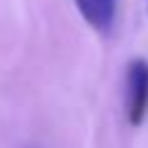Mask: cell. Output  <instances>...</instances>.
<instances>
[{
  "label": "cell",
  "mask_w": 148,
  "mask_h": 148,
  "mask_svg": "<svg viewBox=\"0 0 148 148\" xmlns=\"http://www.w3.org/2000/svg\"><path fill=\"white\" fill-rule=\"evenodd\" d=\"M125 117L130 127H140L148 117V60L143 57L125 68Z\"/></svg>",
  "instance_id": "1"
},
{
  "label": "cell",
  "mask_w": 148,
  "mask_h": 148,
  "mask_svg": "<svg viewBox=\"0 0 148 148\" xmlns=\"http://www.w3.org/2000/svg\"><path fill=\"white\" fill-rule=\"evenodd\" d=\"M75 10L81 13V18L96 31V34H112L114 23H117V8L120 0H73Z\"/></svg>",
  "instance_id": "2"
}]
</instances>
